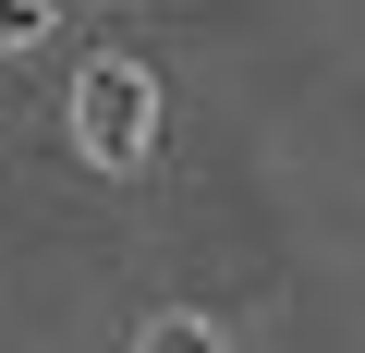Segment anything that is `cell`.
<instances>
[{
    "label": "cell",
    "mask_w": 365,
    "mask_h": 353,
    "mask_svg": "<svg viewBox=\"0 0 365 353\" xmlns=\"http://www.w3.org/2000/svg\"><path fill=\"white\" fill-rule=\"evenodd\" d=\"M73 146H86L98 170H134V158L158 146V86H146L134 61H86V73H73Z\"/></svg>",
    "instance_id": "6da1fadb"
},
{
    "label": "cell",
    "mask_w": 365,
    "mask_h": 353,
    "mask_svg": "<svg viewBox=\"0 0 365 353\" xmlns=\"http://www.w3.org/2000/svg\"><path fill=\"white\" fill-rule=\"evenodd\" d=\"M134 353H232V341H220V317H146Z\"/></svg>",
    "instance_id": "7a4b0ae2"
},
{
    "label": "cell",
    "mask_w": 365,
    "mask_h": 353,
    "mask_svg": "<svg viewBox=\"0 0 365 353\" xmlns=\"http://www.w3.org/2000/svg\"><path fill=\"white\" fill-rule=\"evenodd\" d=\"M49 37V0H0V49H37Z\"/></svg>",
    "instance_id": "3957f363"
}]
</instances>
